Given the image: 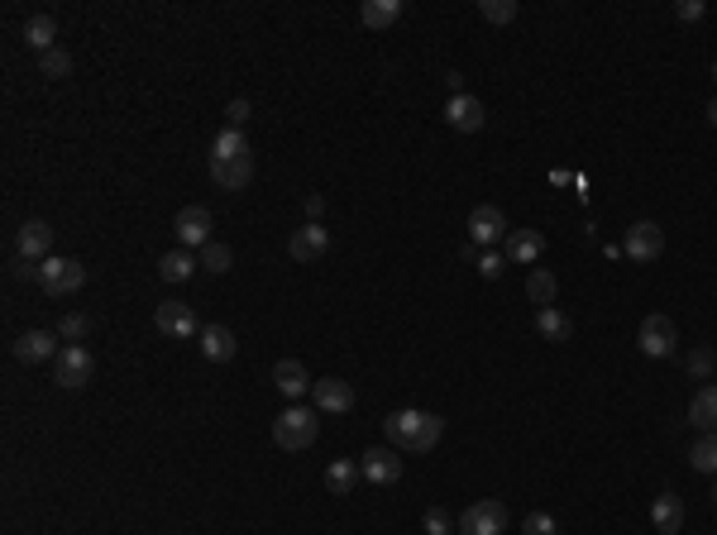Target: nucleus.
I'll list each match as a JSON object with an SVG mask.
<instances>
[{"mask_svg": "<svg viewBox=\"0 0 717 535\" xmlns=\"http://www.w3.org/2000/svg\"><path fill=\"white\" fill-rule=\"evenodd\" d=\"M383 430H388L392 450L431 454L440 445V435H445V421L435 411H392L388 421H383Z\"/></svg>", "mask_w": 717, "mask_h": 535, "instance_id": "f257e3e1", "label": "nucleus"}, {"mask_svg": "<svg viewBox=\"0 0 717 535\" xmlns=\"http://www.w3.org/2000/svg\"><path fill=\"white\" fill-rule=\"evenodd\" d=\"M316 435H321V411L302 407V402H287V411L273 421V440L283 450H306V445H316Z\"/></svg>", "mask_w": 717, "mask_h": 535, "instance_id": "f03ea898", "label": "nucleus"}, {"mask_svg": "<svg viewBox=\"0 0 717 535\" xmlns=\"http://www.w3.org/2000/svg\"><path fill=\"white\" fill-rule=\"evenodd\" d=\"M34 282H39L44 297H72V292H82L87 268H82L77 258H44L39 273H34Z\"/></svg>", "mask_w": 717, "mask_h": 535, "instance_id": "7ed1b4c3", "label": "nucleus"}, {"mask_svg": "<svg viewBox=\"0 0 717 535\" xmlns=\"http://www.w3.org/2000/svg\"><path fill=\"white\" fill-rule=\"evenodd\" d=\"M636 344H641V354L646 359H674V349H679V330H674L670 316H646L641 330H636Z\"/></svg>", "mask_w": 717, "mask_h": 535, "instance_id": "20e7f679", "label": "nucleus"}, {"mask_svg": "<svg viewBox=\"0 0 717 535\" xmlns=\"http://www.w3.org/2000/svg\"><path fill=\"white\" fill-rule=\"evenodd\" d=\"M91 373H96V359H91V349H82V344H63V354L53 359V378H58V387H67V392L87 387Z\"/></svg>", "mask_w": 717, "mask_h": 535, "instance_id": "39448f33", "label": "nucleus"}, {"mask_svg": "<svg viewBox=\"0 0 717 535\" xmlns=\"http://www.w3.org/2000/svg\"><path fill=\"white\" fill-rule=\"evenodd\" d=\"M459 531L464 535H502L507 531V507H502L498 497H483V502H474V507H464Z\"/></svg>", "mask_w": 717, "mask_h": 535, "instance_id": "423d86ee", "label": "nucleus"}, {"mask_svg": "<svg viewBox=\"0 0 717 535\" xmlns=\"http://www.w3.org/2000/svg\"><path fill=\"white\" fill-rule=\"evenodd\" d=\"M622 254L636 258V263H655V258L665 254V230L655 225V220H636L622 239Z\"/></svg>", "mask_w": 717, "mask_h": 535, "instance_id": "0eeeda50", "label": "nucleus"}, {"mask_svg": "<svg viewBox=\"0 0 717 535\" xmlns=\"http://www.w3.org/2000/svg\"><path fill=\"white\" fill-rule=\"evenodd\" d=\"M158 335H168V340H192V335H201L206 325L196 321L192 306H182V301H158Z\"/></svg>", "mask_w": 717, "mask_h": 535, "instance_id": "6e6552de", "label": "nucleus"}, {"mask_svg": "<svg viewBox=\"0 0 717 535\" xmlns=\"http://www.w3.org/2000/svg\"><path fill=\"white\" fill-rule=\"evenodd\" d=\"M173 230H177V249H206L211 244V211L206 206H182Z\"/></svg>", "mask_w": 717, "mask_h": 535, "instance_id": "1a4fd4ad", "label": "nucleus"}, {"mask_svg": "<svg viewBox=\"0 0 717 535\" xmlns=\"http://www.w3.org/2000/svg\"><path fill=\"white\" fill-rule=\"evenodd\" d=\"M287 254L297 258V263H321V258L330 254V230L321 220H306L302 230L287 239Z\"/></svg>", "mask_w": 717, "mask_h": 535, "instance_id": "9d476101", "label": "nucleus"}, {"mask_svg": "<svg viewBox=\"0 0 717 535\" xmlns=\"http://www.w3.org/2000/svg\"><path fill=\"white\" fill-rule=\"evenodd\" d=\"M507 235H512V230H507V215H502L498 206H474V215H469V244L493 249V244H502Z\"/></svg>", "mask_w": 717, "mask_h": 535, "instance_id": "9b49d317", "label": "nucleus"}, {"mask_svg": "<svg viewBox=\"0 0 717 535\" xmlns=\"http://www.w3.org/2000/svg\"><path fill=\"white\" fill-rule=\"evenodd\" d=\"M48 249H53V225L48 220H24L20 235H15V254H20V263H44Z\"/></svg>", "mask_w": 717, "mask_h": 535, "instance_id": "f8f14e48", "label": "nucleus"}, {"mask_svg": "<svg viewBox=\"0 0 717 535\" xmlns=\"http://www.w3.org/2000/svg\"><path fill=\"white\" fill-rule=\"evenodd\" d=\"M359 473L369 478L373 488H392V483H402V454L388 450V445H378L359 459Z\"/></svg>", "mask_w": 717, "mask_h": 535, "instance_id": "ddd939ff", "label": "nucleus"}, {"mask_svg": "<svg viewBox=\"0 0 717 535\" xmlns=\"http://www.w3.org/2000/svg\"><path fill=\"white\" fill-rule=\"evenodd\" d=\"M445 120H450V129H459V134H478V129L488 125V106H483L478 96H469V91H459V96L445 101Z\"/></svg>", "mask_w": 717, "mask_h": 535, "instance_id": "4468645a", "label": "nucleus"}, {"mask_svg": "<svg viewBox=\"0 0 717 535\" xmlns=\"http://www.w3.org/2000/svg\"><path fill=\"white\" fill-rule=\"evenodd\" d=\"M211 177L220 192H244L254 182V153L249 158H211Z\"/></svg>", "mask_w": 717, "mask_h": 535, "instance_id": "2eb2a0df", "label": "nucleus"}, {"mask_svg": "<svg viewBox=\"0 0 717 535\" xmlns=\"http://www.w3.org/2000/svg\"><path fill=\"white\" fill-rule=\"evenodd\" d=\"M58 354H63V344H58L53 330H29V335L15 340V359H20V364H48V359H58Z\"/></svg>", "mask_w": 717, "mask_h": 535, "instance_id": "dca6fc26", "label": "nucleus"}, {"mask_svg": "<svg viewBox=\"0 0 717 535\" xmlns=\"http://www.w3.org/2000/svg\"><path fill=\"white\" fill-rule=\"evenodd\" d=\"M311 397H316V411L321 416H345L354 407V387L345 378H321V383L311 387Z\"/></svg>", "mask_w": 717, "mask_h": 535, "instance_id": "f3484780", "label": "nucleus"}, {"mask_svg": "<svg viewBox=\"0 0 717 535\" xmlns=\"http://www.w3.org/2000/svg\"><path fill=\"white\" fill-rule=\"evenodd\" d=\"M545 249V235L541 230H512V235L502 239V258L507 263H517V268H531Z\"/></svg>", "mask_w": 717, "mask_h": 535, "instance_id": "a211bd4d", "label": "nucleus"}, {"mask_svg": "<svg viewBox=\"0 0 717 535\" xmlns=\"http://www.w3.org/2000/svg\"><path fill=\"white\" fill-rule=\"evenodd\" d=\"M273 383H278V392H283L287 402H302L306 392H311V373L302 368V359H278L273 364Z\"/></svg>", "mask_w": 717, "mask_h": 535, "instance_id": "6ab92c4d", "label": "nucleus"}, {"mask_svg": "<svg viewBox=\"0 0 717 535\" xmlns=\"http://www.w3.org/2000/svg\"><path fill=\"white\" fill-rule=\"evenodd\" d=\"M689 426H698L703 435H717V383L694 392V402H689Z\"/></svg>", "mask_w": 717, "mask_h": 535, "instance_id": "aec40b11", "label": "nucleus"}, {"mask_svg": "<svg viewBox=\"0 0 717 535\" xmlns=\"http://www.w3.org/2000/svg\"><path fill=\"white\" fill-rule=\"evenodd\" d=\"M235 330H225V325H206L201 330V354L211 359V364H230L235 359Z\"/></svg>", "mask_w": 717, "mask_h": 535, "instance_id": "412c9836", "label": "nucleus"}, {"mask_svg": "<svg viewBox=\"0 0 717 535\" xmlns=\"http://www.w3.org/2000/svg\"><path fill=\"white\" fill-rule=\"evenodd\" d=\"M651 521L660 535H679V526H684V502H679V493H660L651 507Z\"/></svg>", "mask_w": 717, "mask_h": 535, "instance_id": "4be33fe9", "label": "nucleus"}, {"mask_svg": "<svg viewBox=\"0 0 717 535\" xmlns=\"http://www.w3.org/2000/svg\"><path fill=\"white\" fill-rule=\"evenodd\" d=\"M536 335L550 344H565L569 335H574V321H569L560 306H541V311H536Z\"/></svg>", "mask_w": 717, "mask_h": 535, "instance_id": "5701e85b", "label": "nucleus"}, {"mask_svg": "<svg viewBox=\"0 0 717 535\" xmlns=\"http://www.w3.org/2000/svg\"><path fill=\"white\" fill-rule=\"evenodd\" d=\"M402 10H407L402 0H364V5H359V20L369 24V29H392V24L402 20Z\"/></svg>", "mask_w": 717, "mask_h": 535, "instance_id": "b1692460", "label": "nucleus"}, {"mask_svg": "<svg viewBox=\"0 0 717 535\" xmlns=\"http://www.w3.org/2000/svg\"><path fill=\"white\" fill-rule=\"evenodd\" d=\"M58 20H53V15H29V20H24V43H29V48H39V53H48V48H58Z\"/></svg>", "mask_w": 717, "mask_h": 535, "instance_id": "393cba45", "label": "nucleus"}, {"mask_svg": "<svg viewBox=\"0 0 717 535\" xmlns=\"http://www.w3.org/2000/svg\"><path fill=\"white\" fill-rule=\"evenodd\" d=\"M254 153V144H249V134L244 129H220L216 134V144H211V158H249Z\"/></svg>", "mask_w": 717, "mask_h": 535, "instance_id": "a878e982", "label": "nucleus"}, {"mask_svg": "<svg viewBox=\"0 0 717 535\" xmlns=\"http://www.w3.org/2000/svg\"><path fill=\"white\" fill-rule=\"evenodd\" d=\"M196 268H201V263H196L187 249H173V254L158 258V278H163V282H187Z\"/></svg>", "mask_w": 717, "mask_h": 535, "instance_id": "bb28decb", "label": "nucleus"}, {"mask_svg": "<svg viewBox=\"0 0 717 535\" xmlns=\"http://www.w3.org/2000/svg\"><path fill=\"white\" fill-rule=\"evenodd\" d=\"M359 478H364V473H359V464H354V459H335V464L326 469V488H330L335 497H349Z\"/></svg>", "mask_w": 717, "mask_h": 535, "instance_id": "cd10ccee", "label": "nucleus"}, {"mask_svg": "<svg viewBox=\"0 0 717 535\" xmlns=\"http://www.w3.org/2000/svg\"><path fill=\"white\" fill-rule=\"evenodd\" d=\"M526 297H531V306H536V311H541V306H555V297H560V282H555V273L536 268V273L526 278Z\"/></svg>", "mask_w": 717, "mask_h": 535, "instance_id": "c85d7f7f", "label": "nucleus"}, {"mask_svg": "<svg viewBox=\"0 0 717 535\" xmlns=\"http://www.w3.org/2000/svg\"><path fill=\"white\" fill-rule=\"evenodd\" d=\"M689 464H694L698 473H713L717 478V435H698L694 450H689Z\"/></svg>", "mask_w": 717, "mask_h": 535, "instance_id": "c756f323", "label": "nucleus"}, {"mask_svg": "<svg viewBox=\"0 0 717 535\" xmlns=\"http://www.w3.org/2000/svg\"><path fill=\"white\" fill-rule=\"evenodd\" d=\"M230 263H235V254H230V244H220V239H211V244H206V249H201V268H206V273H230Z\"/></svg>", "mask_w": 717, "mask_h": 535, "instance_id": "7c9ffc66", "label": "nucleus"}, {"mask_svg": "<svg viewBox=\"0 0 717 535\" xmlns=\"http://www.w3.org/2000/svg\"><path fill=\"white\" fill-rule=\"evenodd\" d=\"M478 15L488 24H512L517 20V0H478Z\"/></svg>", "mask_w": 717, "mask_h": 535, "instance_id": "2f4dec72", "label": "nucleus"}, {"mask_svg": "<svg viewBox=\"0 0 717 535\" xmlns=\"http://www.w3.org/2000/svg\"><path fill=\"white\" fill-rule=\"evenodd\" d=\"M39 72H44V77H67V72H72V53H67V48L39 53Z\"/></svg>", "mask_w": 717, "mask_h": 535, "instance_id": "473e14b6", "label": "nucleus"}, {"mask_svg": "<svg viewBox=\"0 0 717 535\" xmlns=\"http://www.w3.org/2000/svg\"><path fill=\"white\" fill-rule=\"evenodd\" d=\"M478 273H483L488 282H498L502 273H507V258H502L498 249H483V254H478Z\"/></svg>", "mask_w": 717, "mask_h": 535, "instance_id": "72a5a7b5", "label": "nucleus"}, {"mask_svg": "<svg viewBox=\"0 0 717 535\" xmlns=\"http://www.w3.org/2000/svg\"><path fill=\"white\" fill-rule=\"evenodd\" d=\"M91 330L87 316H63V325H58V335H63L67 344H82V335Z\"/></svg>", "mask_w": 717, "mask_h": 535, "instance_id": "f704fd0d", "label": "nucleus"}, {"mask_svg": "<svg viewBox=\"0 0 717 535\" xmlns=\"http://www.w3.org/2000/svg\"><path fill=\"white\" fill-rule=\"evenodd\" d=\"M225 120H230V129H244L249 120H254V106L239 96V101H230V106H225Z\"/></svg>", "mask_w": 717, "mask_h": 535, "instance_id": "c9c22d12", "label": "nucleus"}, {"mask_svg": "<svg viewBox=\"0 0 717 535\" xmlns=\"http://www.w3.org/2000/svg\"><path fill=\"white\" fill-rule=\"evenodd\" d=\"M713 368H717L713 349H694V354H689V373H694V378H708Z\"/></svg>", "mask_w": 717, "mask_h": 535, "instance_id": "e433bc0d", "label": "nucleus"}, {"mask_svg": "<svg viewBox=\"0 0 717 535\" xmlns=\"http://www.w3.org/2000/svg\"><path fill=\"white\" fill-rule=\"evenodd\" d=\"M674 15H679L684 24H698L703 15H708V5H703V0H679V5H674Z\"/></svg>", "mask_w": 717, "mask_h": 535, "instance_id": "4c0bfd02", "label": "nucleus"}, {"mask_svg": "<svg viewBox=\"0 0 717 535\" xmlns=\"http://www.w3.org/2000/svg\"><path fill=\"white\" fill-rule=\"evenodd\" d=\"M526 535H555V516H550V512H531V516H526Z\"/></svg>", "mask_w": 717, "mask_h": 535, "instance_id": "58836bf2", "label": "nucleus"}, {"mask_svg": "<svg viewBox=\"0 0 717 535\" xmlns=\"http://www.w3.org/2000/svg\"><path fill=\"white\" fill-rule=\"evenodd\" d=\"M426 535H450V512L431 507V512H426Z\"/></svg>", "mask_w": 717, "mask_h": 535, "instance_id": "ea45409f", "label": "nucleus"}, {"mask_svg": "<svg viewBox=\"0 0 717 535\" xmlns=\"http://www.w3.org/2000/svg\"><path fill=\"white\" fill-rule=\"evenodd\" d=\"M321 211H326V196H306V215L321 220Z\"/></svg>", "mask_w": 717, "mask_h": 535, "instance_id": "a19ab883", "label": "nucleus"}, {"mask_svg": "<svg viewBox=\"0 0 717 535\" xmlns=\"http://www.w3.org/2000/svg\"><path fill=\"white\" fill-rule=\"evenodd\" d=\"M708 125L717 129V96H713V106H708Z\"/></svg>", "mask_w": 717, "mask_h": 535, "instance_id": "79ce46f5", "label": "nucleus"}, {"mask_svg": "<svg viewBox=\"0 0 717 535\" xmlns=\"http://www.w3.org/2000/svg\"><path fill=\"white\" fill-rule=\"evenodd\" d=\"M713 507H717V488H713Z\"/></svg>", "mask_w": 717, "mask_h": 535, "instance_id": "37998d69", "label": "nucleus"}, {"mask_svg": "<svg viewBox=\"0 0 717 535\" xmlns=\"http://www.w3.org/2000/svg\"><path fill=\"white\" fill-rule=\"evenodd\" d=\"M713 82H717V63H713Z\"/></svg>", "mask_w": 717, "mask_h": 535, "instance_id": "c03bdc74", "label": "nucleus"}]
</instances>
